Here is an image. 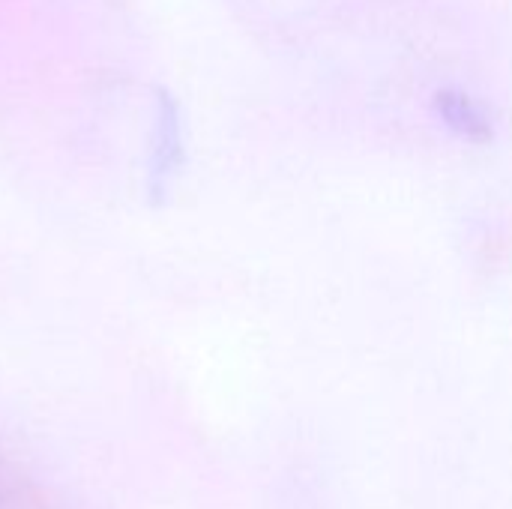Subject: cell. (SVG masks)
<instances>
[{"mask_svg": "<svg viewBox=\"0 0 512 509\" xmlns=\"http://www.w3.org/2000/svg\"><path fill=\"white\" fill-rule=\"evenodd\" d=\"M438 114L444 117V123L468 138V141H489L492 138V123L483 114V108L462 90H444L438 93Z\"/></svg>", "mask_w": 512, "mask_h": 509, "instance_id": "cell-1", "label": "cell"}]
</instances>
